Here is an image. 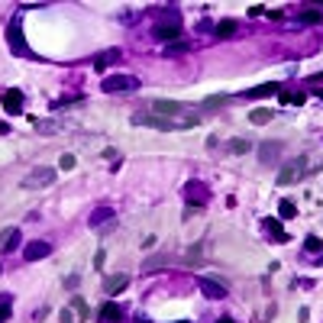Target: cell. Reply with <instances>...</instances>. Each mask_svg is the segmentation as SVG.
<instances>
[{"instance_id":"1","label":"cell","mask_w":323,"mask_h":323,"mask_svg":"<svg viewBox=\"0 0 323 323\" xmlns=\"http://www.w3.org/2000/svg\"><path fill=\"white\" fill-rule=\"evenodd\" d=\"M133 126H152L165 129V133H178V129H194L200 123V117H185V120H168V117H146V113H133Z\"/></svg>"},{"instance_id":"2","label":"cell","mask_w":323,"mask_h":323,"mask_svg":"<svg viewBox=\"0 0 323 323\" xmlns=\"http://www.w3.org/2000/svg\"><path fill=\"white\" fill-rule=\"evenodd\" d=\"M103 91L107 94H133V91H139V78L136 75H107L103 78Z\"/></svg>"},{"instance_id":"3","label":"cell","mask_w":323,"mask_h":323,"mask_svg":"<svg viewBox=\"0 0 323 323\" xmlns=\"http://www.w3.org/2000/svg\"><path fill=\"white\" fill-rule=\"evenodd\" d=\"M304 165H307V155H298L294 162H288L284 168L278 171V185L288 188V185H294V181H301L304 174H307V168H304Z\"/></svg>"},{"instance_id":"4","label":"cell","mask_w":323,"mask_h":323,"mask_svg":"<svg viewBox=\"0 0 323 323\" xmlns=\"http://www.w3.org/2000/svg\"><path fill=\"white\" fill-rule=\"evenodd\" d=\"M7 39H10V49L16 52V55H32L29 49H26V42H23V16L16 13L10 26H7Z\"/></svg>"},{"instance_id":"5","label":"cell","mask_w":323,"mask_h":323,"mask_svg":"<svg viewBox=\"0 0 323 323\" xmlns=\"http://www.w3.org/2000/svg\"><path fill=\"white\" fill-rule=\"evenodd\" d=\"M52 181H55V168H32V171L20 181V185H23L26 191H36V188H49Z\"/></svg>"},{"instance_id":"6","label":"cell","mask_w":323,"mask_h":323,"mask_svg":"<svg viewBox=\"0 0 323 323\" xmlns=\"http://www.w3.org/2000/svg\"><path fill=\"white\" fill-rule=\"evenodd\" d=\"M149 107L159 113V117H181V113H188V103H181V100H152Z\"/></svg>"},{"instance_id":"7","label":"cell","mask_w":323,"mask_h":323,"mask_svg":"<svg viewBox=\"0 0 323 323\" xmlns=\"http://www.w3.org/2000/svg\"><path fill=\"white\" fill-rule=\"evenodd\" d=\"M200 291L207 294V298H213V301H220V298H226V284H220V281H213V278H200Z\"/></svg>"},{"instance_id":"8","label":"cell","mask_w":323,"mask_h":323,"mask_svg":"<svg viewBox=\"0 0 323 323\" xmlns=\"http://www.w3.org/2000/svg\"><path fill=\"white\" fill-rule=\"evenodd\" d=\"M23 256H26V262H39V259L52 256V246L49 242H29V246L23 249Z\"/></svg>"},{"instance_id":"9","label":"cell","mask_w":323,"mask_h":323,"mask_svg":"<svg viewBox=\"0 0 323 323\" xmlns=\"http://www.w3.org/2000/svg\"><path fill=\"white\" fill-rule=\"evenodd\" d=\"M0 100H4V110L13 113V117L23 110V91H4V97H0Z\"/></svg>"},{"instance_id":"10","label":"cell","mask_w":323,"mask_h":323,"mask_svg":"<svg viewBox=\"0 0 323 323\" xmlns=\"http://www.w3.org/2000/svg\"><path fill=\"white\" fill-rule=\"evenodd\" d=\"M178 36H181V23L155 26V39H159V42H168V46H171V39H178Z\"/></svg>"},{"instance_id":"11","label":"cell","mask_w":323,"mask_h":323,"mask_svg":"<svg viewBox=\"0 0 323 323\" xmlns=\"http://www.w3.org/2000/svg\"><path fill=\"white\" fill-rule=\"evenodd\" d=\"M20 242H23V233L16 230V226H13V230H7V233H0V252H13Z\"/></svg>"},{"instance_id":"12","label":"cell","mask_w":323,"mask_h":323,"mask_svg":"<svg viewBox=\"0 0 323 323\" xmlns=\"http://www.w3.org/2000/svg\"><path fill=\"white\" fill-rule=\"evenodd\" d=\"M91 226L94 230H113V210L110 207H100V210H94V217H91Z\"/></svg>"},{"instance_id":"13","label":"cell","mask_w":323,"mask_h":323,"mask_svg":"<svg viewBox=\"0 0 323 323\" xmlns=\"http://www.w3.org/2000/svg\"><path fill=\"white\" fill-rule=\"evenodd\" d=\"M120 317H123V310H120V304H113V301H107V304L97 310V320H100V323H117Z\"/></svg>"},{"instance_id":"14","label":"cell","mask_w":323,"mask_h":323,"mask_svg":"<svg viewBox=\"0 0 323 323\" xmlns=\"http://www.w3.org/2000/svg\"><path fill=\"white\" fill-rule=\"evenodd\" d=\"M117 58H120V49H107V52H100V55L94 58V68H97V71H107Z\"/></svg>"},{"instance_id":"15","label":"cell","mask_w":323,"mask_h":323,"mask_svg":"<svg viewBox=\"0 0 323 323\" xmlns=\"http://www.w3.org/2000/svg\"><path fill=\"white\" fill-rule=\"evenodd\" d=\"M281 91L275 81H268V84H259V87H252V91H246V97H275V94Z\"/></svg>"},{"instance_id":"16","label":"cell","mask_w":323,"mask_h":323,"mask_svg":"<svg viewBox=\"0 0 323 323\" xmlns=\"http://www.w3.org/2000/svg\"><path fill=\"white\" fill-rule=\"evenodd\" d=\"M126 284H129V278H126V275H113V278H107V281H103V288H107L110 298H113V294H120Z\"/></svg>"},{"instance_id":"17","label":"cell","mask_w":323,"mask_h":323,"mask_svg":"<svg viewBox=\"0 0 323 323\" xmlns=\"http://www.w3.org/2000/svg\"><path fill=\"white\" fill-rule=\"evenodd\" d=\"M262 162H268V165H272V162H278V155H281V142H272V146H262Z\"/></svg>"},{"instance_id":"18","label":"cell","mask_w":323,"mask_h":323,"mask_svg":"<svg viewBox=\"0 0 323 323\" xmlns=\"http://www.w3.org/2000/svg\"><path fill=\"white\" fill-rule=\"evenodd\" d=\"M65 126H68L65 120H39V123H36L39 133H58V129H65Z\"/></svg>"},{"instance_id":"19","label":"cell","mask_w":323,"mask_h":323,"mask_svg":"<svg viewBox=\"0 0 323 323\" xmlns=\"http://www.w3.org/2000/svg\"><path fill=\"white\" fill-rule=\"evenodd\" d=\"M265 230H268V233H272V236H275L278 242H284V239H288V233L281 230V223H278V220H275V217H265Z\"/></svg>"},{"instance_id":"20","label":"cell","mask_w":323,"mask_h":323,"mask_svg":"<svg viewBox=\"0 0 323 323\" xmlns=\"http://www.w3.org/2000/svg\"><path fill=\"white\" fill-rule=\"evenodd\" d=\"M230 36H236V20L217 23V39H230Z\"/></svg>"},{"instance_id":"21","label":"cell","mask_w":323,"mask_h":323,"mask_svg":"<svg viewBox=\"0 0 323 323\" xmlns=\"http://www.w3.org/2000/svg\"><path fill=\"white\" fill-rule=\"evenodd\" d=\"M171 256H155V259H146L142 262V272H152V268H162V265H171Z\"/></svg>"},{"instance_id":"22","label":"cell","mask_w":323,"mask_h":323,"mask_svg":"<svg viewBox=\"0 0 323 323\" xmlns=\"http://www.w3.org/2000/svg\"><path fill=\"white\" fill-rule=\"evenodd\" d=\"M185 194H188V197H194V200H197V204H200V200H204V197H207V188H204V185H200V181H191V185L185 188Z\"/></svg>"},{"instance_id":"23","label":"cell","mask_w":323,"mask_h":323,"mask_svg":"<svg viewBox=\"0 0 323 323\" xmlns=\"http://www.w3.org/2000/svg\"><path fill=\"white\" fill-rule=\"evenodd\" d=\"M249 117H252V123H256V126H265V123H268V120H272V117H275V113H272V110H268V107H259V110H252V113H249Z\"/></svg>"},{"instance_id":"24","label":"cell","mask_w":323,"mask_h":323,"mask_svg":"<svg viewBox=\"0 0 323 323\" xmlns=\"http://www.w3.org/2000/svg\"><path fill=\"white\" fill-rule=\"evenodd\" d=\"M278 213H281V220H294V217H298V207H294L291 200H278Z\"/></svg>"},{"instance_id":"25","label":"cell","mask_w":323,"mask_h":323,"mask_svg":"<svg viewBox=\"0 0 323 323\" xmlns=\"http://www.w3.org/2000/svg\"><path fill=\"white\" fill-rule=\"evenodd\" d=\"M71 310H75L81 320L91 317V307H87V301H84V298H71Z\"/></svg>"},{"instance_id":"26","label":"cell","mask_w":323,"mask_h":323,"mask_svg":"<svg viewBox=\"0 0 323 323\" xmlns=\"http://www.w3.org/2000/svg\"><path fill=\"white\" fill-rule=\"evenodd\" d=\"M249 149H252V142H249V139H233V142H230V152H236V155L249 152Z\"/></svg>"},{"instance_id":"27","label":"cell","mask_w":323,"mask_h":323,"mask_svg":"<svg viewBox=\"0 0 323 323\" xmlns=\"http://www.w3.org/2000/svg\"><path fill=\"white\" fill-rule=\"evenodd\" d=\"M320 20H323V13H320V10H313V7L301 13V23H320Z\"/></svg>"},{"instance_id":"28","label":"cell","mask_w":323,"mask_h":323,"mask_svg":"<svg viewBox=\"0 0 323 323\" xmlns=\"http://www.w3.org/2000/svg\"><path fill=\"white\" fill-rule=\"evenodd\" d=\"M58 165H62V171H71V168H75V165H78V159H75V155H71V152H65V155H62V159H58Z\"/></svg>"},{"instance_id":"29","label":"cell","mask_w":323,"mask_h":323,"mask_svg":"<svg viewBox=\"0 0 323 323\" xmlns=\"http://www.w3.org/2000/svg\"><path fill=\"white\" fill-rule=\"evenodd\" d=\"M304 249H307V252H323V242H320L317 236H307V242H304Z\"/></svg>"},{"instance_id":"30","label":"cell","mask_w":323,"mask_h":323,"mask_svg":"<svg viewBox=\"0 0 323 323\" xmlns=\"http://www.w3.org/2000/svg\"><path fill=\"white\" fill-rule=\"evenodd\" d=\"M10 313H13L10 301H4V298H0V323H4V320H10Z\"/></svg>"},{"instance_id":"31","label":"cell","mask_w":323,"mask_h":323,"mask_svg":"<svg viewBox=\"0 0 323 323\" xmlns=\"http://www.w3.org/2000/svg\"><path fill=\"white\" fill-rule=\"evenodd\" d=\"M168 55H178V52H188V42H171V46H165Z\"/></svg>"},{"instance_id":"32","label":"cell","mask_w":323,"mask_h":323,"mask_svg":"<svg viewBox=\"0 0 323 323\" xmlns=\"http://www.w3.org/2000/svg\"><path fill=\"white\" fill-rule=\"evenodd\" d=\"M58 323H75V310H71V307L58 310Z\"/></svg>"},{"instance_id":"33","label":"cell","mask_w":323,"mask_h":323,"mask_svg":"<svg viewBox=\"0 0 323 323\" xmlns=\"http://www.w3.org/2000/svg\"><path fill=\"white\" fill-rule=\"evenodd\" d=\"M223 103H226V97H207L204 107H223Z\"/></svg>"},{"instance_id":"34","label":"cell","mask_w":323,"mask_h":323,"mask_svg":"<svg viewBox=\"0 0 323 323\" xmlns=\"http://www.w3.org/2000/svg\"><path fill=\"white\" fill-rule=\"evenodd\" d=\"M304 100H307V94H291V103H294V107H301Z\"/></svg>"},{"instance_id":"35","label":"cell","mask_w":323,"mask_h":323,"mask_svg":"<svg viewBox=\"0 0 323 323\" xmlns=\"http://www.w3.org/2000/svg\"><path fill=\"white\" fill-rule=\"evenodd\" d=\"M298 320H301V323H307V320H310V310H307V307H301V310H298Z\"/></svg>"},{"instance_id":"36","label":"cell","mask_w":323,"mask_h":323,"mask_svg":"<svg viewBox=\"0 0 323 323\" xmlns=\"http://www.w3.org/2000/svg\"><path fill=\"white\" fill-rule=\"evenodd\" d=\"M249 13H252V16H265L268 10H265V7H249Z\"/></svg>"},{"instance_id":"37","label":"cell","mask_w":323,"mask_h":323,"mask_svg":"<svg viewBox=\"0 0 323 323\" xmlns=\"http://www.w3.org/2000/svg\"><path fill=\"white\" fill-rule=\"evenodd\" d=\"M278 100H281V103H291V91H278Z\"/></svg>"},{"instance_id":"38","label":"cell","mask_w":323,"mask_h":323,"mask_svg":"<svg viewBox=\"0 0 323 323\" xmlns=\"http://www.w3.org/2000/svg\"><path fill=\"white\" fill-rule=\"evenodd\" d=\"M94 268H103V249L97 252V256H94Z\"/></svg>"},{"instance_id":"39","label":"cell","mask_w":323,"mask_h":323,"mask_svg":"<svg viewBox=\"0 0 323 323\" xmlns=\"http://www.w3.org/2000/svg\"><path fill=\"white\" fill-rule=\"evenodd\" d=\"M10 133V123H4V120H0V136H7Z\"/></svg>"},{"instance_id":"40","label":"cell","mask_w":323,"mask_h":323,"mask_svg":"<svg viewBox=\"0 0 323 323\" xmlns=\"http://www.w3.org/2000/svg\"><path fill=\"white\" fill-rule=\"evenodd\" d=\"M217 323H236V320H233V317H220V320H217Z\"/></svg>"},{"instance_id":"41","label":"cell","mask_w":323,"mask_h":323,"mask_svg":"<svg viewBox=\"0 0 323 323\" xmlns=\"http://www.w3.org/2000/svg\"><path fill=\"white\" fill-rule=\"evenodd\" d=\"M178 323H188V320H178Z\"/></svg>"}]
</instances>
